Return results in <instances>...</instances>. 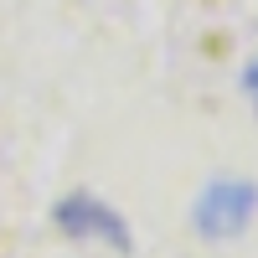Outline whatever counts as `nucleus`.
Instances as JSON below:
<instances>
[{
  "instance_id": "nucleus-1",
  "label": "nucleus",
  "mask_w": 258,
  "mask_h": 258,
  "mask_svg": "<svg viewBox=\"0 0 258 258\" xmlns=\"http://www.w3.org/2000/svg\"><path fill=\"white\" fill-rule=\"evenodd\" d=\"M253 217H258V186L243 181V176H222V181L202 186L197 207H191V227H197L207 243L243 238Z\"/></svg>"
},
{
  "instance_id": "nucleus-2",
  "label": "nucleus",
  "mask_w": 258,
  "mask_h": 258,
  "mask_svg": "<svg viewBox=\"0 0 258 258\" xmlns=\"http://www.w3.org/2000/svg\"><path fill=\"white\" fill-rule=\"evenodd\" d=\"M52 222L68 232V238H78V243H109L119 253L135 248V243H129V222L103 197H93V191H73V197H62L52 207Z\"/></svg>"
},
{
  "instance_id": "nucleus-3",
  "label": "nucleus",
  "mask_w": 258,
  "mask_h": 258,
  "mask_svg": "<svg viewBox=\"0 0 258 258\" xmlns=\"http://www.w3.org/2000/svg\"><path fill=\"white\" fill-rule=\"evenodd\" d=\"M243 88H248V98L258 103V62H248V73H243Z\"/></svg>"
}]
</instances>
